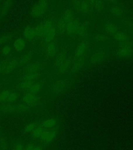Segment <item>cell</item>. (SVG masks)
<instances>
[{
  "mask_svg": "<svg viewBox=\"0 0 133 150\" xmlns=\"http://www.w3.org/2000/svg\"><path fill=\"white\" fill-rule=\"evenodd\" d=\"M41 76V72L29 73L24 74L21 77V81L23 82H34L37 81Z\"/></svg>",
  "mask_w": 133,
  "mask_h": 150,
  "instance_id": "22",
  "label": "cell"
},
{
  "mask_svg": "<svg viewBox=\"0 0 133 150\" xmlns=\"http://www.w3.org/2000/svg\"><path fill=\"white\" fill-rule=\"evenodd\" d=\"M81 24L79 19L77 18H73L67 27L65 32L68 35H76L77 29Z\"/></svg>",
  "mask_w": 133,
  "mask_h": 150,
  "instance_id": "12",
  "label": "cell"
},
{
  "mask_svg": "<svg viewBox=\"0 0 133 150\" xmlns=\"http://www.w3.org/2000/svg\"><path fill=\"white\" fill-rule=\"evenodd\" d=\"M58 52L57 45L54 42L47 43L45 47V53L49 57H53L56 56Z\"/></svg>",
  "mask_w": 133,
  "mask_h": 150,
  "instance_id": "19",
  "label": "cell"
},
{
  "mask_svg": "<svg viewBox=\"0 0 133 150\" xmlns=\"http://www.w3.org/2000/svg\"><path fill=\"white\" fill-rule=\"evenodd\" d=\"M92 10L97 12H101L104 10L106 7L105 3L99 0L87 1Z\"/></svg>",
  "mask_w": 133,
  "mask_h": 150,
  "instance_id": "20",
  "label": "cell"
},
{
  "mask_svg": "<svg viewBox=\"0 0 133 150\" xmlns=\"http://www.w3.org/2000/svg\"><path fill=\"white\" fill-rule=\"evenodd\" d=\"M30 110L31 107L23 103L0 104V112L7 114H24Z\"/></svg>",
  "mask_w": 133,
  "mask_h": 150,
  "instance_id": "1",
  "label": "cell"
},
{
  "mask_svg": "<svg viewBox=\"0 0 133 150\" xmlns=\"http://www.w3.org/2000/svg\"><path fill=\"white\" fill-rule=\"evenodd\" d=\"M23 36L28 40H33L36 38L35 28L28 27L23 31Z\"/></svg>",
  "mask_w": 133,
  "mask_h": 150,
  "instance_id": "26",
  "label": "cell"
},
{
  "mask_svg": "<svg viewBox=\"0 0 133 150\" xmlns=\"http://www.w3.org/2000/svg\"><path fill=\"white\" fill-rule=\"evenodd\" d=\"M25 146L21 142H18L14 145L13 150H24Z\"/></svg>",
  "mask_w": 133,
  "mask_h": 150,
  "instance_id": "39",
  "label": "cell"
},
{
  "mask_svg": "<svg viewBox=\"0 0 133 150\" xmlns=\"http://www.w3.org/2000/svg\"><path fill=\"white\" fill-rule=\"evenodd\" d=\"M56 36V30L54 27L50 28L49 30L47 31L44 35V40L47 43L53 42Z\"/></svg>",
  "mask_w": 133,
  "mask_h": 150,
  "instance_id": "23",
  "label": "cell"
},
{
  "mask_svg": "<svg viewBox=\"0 0 133 150\" xmlns=\"http://www.w3.org/2000/svg\"><path fill=\"white\" fill-rule=\"evenodd\" d=\"M89 43L87 41H83L80 43L75 51V57H83L89 49Z\"/></svg>",
  "mask_w": 133,
  "mask_h": 150,
  "instance_id": "16",
  "label": "cell"
},
{
  "mask_svg": "<svg viewBox=\"0 0 133 150\" xmlns=\"http://www.w3.org/2000/svg\"><path fill=\"white\" fill-rule=\"evenodd\" d=\"M73 17L74 13L72 9L67 8L65 10L57 23V29L59 33H63L65 32L68 23L74 18Z\"/></svg>",
  "mask_w": 133,
  "mask_h": 150,
  "instance_id": "2",
  "label": "cell"
},
{
  "mask_svg": "<svg viewBox=\"0 0 133 150\" xmlns=\"http://www.w3.org/2000/svg\"><path fill=\"white\" fill-rule=\"evenodd\" d=\"M106 53L103 50H99L94 52L90 57V62L93 65L100 64L105 59Z\"/></svg>",
  "mask_w": 133,
  "mask_h": 150,
  "instance_id": "11",
  "label": "cell"
},
{
  "mask_svg": "<svg viewBox=\"0 0 133 150\" xmlns=\"http://www.w3.org/2000/svg\"><path fill=\"white\" fill-rule=\"evenodd\" d=\"M110 12L113 16L117 17H121L124 14V11L121 7L116 5L112 6L110 8Z\"/></svg>",
  "mask_w": 133,
  "mask_h": 150,
  "instance_id": "29",
  "label": "cell"
},
{
  "mask_svg": "<svg viewBox=\"0 0 133 150\" xmlns=\"http://www.w3.org/2000/svg\"><path fill=\"white\" fill-rule=\"evenodd\" d=\"M85 62V57H75V61L71 64L70 70L73 74L79 72L81 69L84 66Z\"/></svg>",
  "mask_w": 133,
  "mask_h": 150,
  "instance_id": "13",
  "label": "cell"
},
{
  "mask_svg": "<svg viewBox=\"0 0 133 150\" xmlns=\"http://www.w3.org/2000/svg\"><path fill=\"white\" fill-rule=\"evenodd\" d=\"M45 145H37L34 144H29L25 146L24 150H44Z\"/></svg>",
  "mask_w": 133,
  "mask_h": 150,
  "instance_id": "34",
  "label": "cell"
},
{
  "mask_svg": "<svg viewBox=\"0 0 133 150\" xmlns=\"http://www.w3.org/2000/svg\"><path fill=\"white\" fill-rule=\"evenodd\" d=\"M0 150H8L7 141L4 137H0Z\"/></svg>",
  "mask_w": 133,
  "mask_h": 150,
  "instance_id": "36",
  "label": "cell"
},
{
  "mask_svg": "<svg viewBox=\"0 0 133 150\" xmlns=\"http://www.w3.org/2000/svg\"><path fill=\"white\" fill-rule=\"evenodd\" d=\"M13 3V1H5L4 2L2 5V6L1 8V15L3 16H4L6 15V14H7L8 12L9 11V9L11 8V7L12 6V4Z\"/></svg>",
  "mask_w": 133,
  "mask_h": 150,
  "instance_id": "31",
  "label": "cell"
},
{
  "mask_svg": "<svg viewBox=\"0 0 133 150\" xmlns=\"http://www.w3.org/2000/svg\"><path fill=\"white\" fill-rule=\"evenodd\" d=\"M41 126L45 129L54 128L59 126V122L55 118H49L41 122Z\"/></svg>",
  "mask_w": 133,
  "mask_h": 150,
  "instance_id": "18",
  "label": "cell"
},
{
  "mask_svg": "<svg viewBox=\"0 0 133 150\" xmlns=\"http://www.w3.org/2000/svg\"><path fill=\"white\" fill-rule=\"evenodd\" d=\"M17 88L19 90L27 92V93L37 94L43 88V85L41 83L34 82H23L19 83L17 86Z\"/></svg>",
  "mask_w": 133,
  "mask_h": 150,
  "instance_id": "3",
  "label": "cell"
},
{
  "mask_svg": "<svg viewBox=\"0 0 133 150\" xmlns=\"http://www.w3.org/2000/svg\"><path fill=\"white\" fill-rule=\"evenodd\" d=\"M133 52V47L131 45H122L118 50L117 54L120 57L125 58L130 56Z\"/></svg>",
  "mask_w": 133,
  "mask_h": 150,
  "instance_id": "14",
  "label": "cell"
},
{
  "mask_svg": "<svg viewBox=\"0 0 133 150\" xmlns=\"http://www.w3.org/2000/svg\"><path fill=\"white\" fill-rule=\"evenodd\" d=\"M94 39L96 42L102 43L107 41L108 37L103 34H97L95 36Z\"/></svg>",
  "mask_w": 133,
  "mask_h": 150,
  "instance_id": "35",
  "label": "cell"
},
{
  "mask_svg": "<svg viewBox=\"0 0 133 150\" xmlns=\"http://www.w3.org/2000/svg\"><path fill=\"white\" fill-rule=\"evenodd\" d=\"M32 58V54L28 52L18 59L19 66H23L29 63Z\"/></svg>",
  "mask_w": 133,
  "mask_h": 150,
  "instance_id": "28",
  "label": "cell"
},
{
  "mask_svg": "<svg viewBox=\"0 0 133 150\" xmlns=\"http://www.w3.org/2000/svg\"><path fill=\"white\" fill-rule=\"evenodd\" d=\"M42 67L43 66L41 64L37 62H34L29 64L26 66L25 67H24L22 70V73L24 75L29 73L40 72V70L42 69Z\"/></svg>",
  "mask_w": 133,
  "mask_h": 150,
  "instance_id": "15",
  "label": "cell"
},
{
  "mask_svg": "<svg viewBox=\"0 0 133 150\" xmlns=\"http://www.w3.org/2000/svg\"><path fill=\"white\" fill-rule=\"evenodd\" d=\"M26 47V42L23 38H18L13 43V47L15 51L17 52L23 51Z\"/></svg>",
  "mask_w": 133,
  "mask_h": 150,
  "instance_id": "25",
  "label": "cell"
},
{
  "mask_svg": "<svg viewBox=\"0 0 133 150\" xmlns=\"http://www.w3.org/2000/svg\"><path fill=\"white\" fill-rule=\"evenodd\" d=\"M40 122H34L29 124L23 129L24 132L26 134H31L32 131L40 125Z\"/></svg>",
  "mask_w": 133,
  "mask_h": 150,
  "instance_id": "30",
  "label": "cell"
},
{
  "mask_svg": "<svg viewBox=\"0 0 133 150\" xmlns=\"http://www.w3.org/2000/svg\"><path fill=\"white\" fill-rule=\"evenodd\" d=\"M45 129H44L41 126V123L40 125L37 127V128H35L32 132L31 133V136L33 138L35 139H39L40 137L42 135L43 131H44Z\"/></svg>",
  "mask_w": 133,
  "mask_h": 150,
  "instance_id": "32",
  "label": "cell"
},
{
  "mask_svg": "<svg viewBox=\"0 0 133 150\" xmlns=\"http://www.w3.org/2000/svg\"><path fill=\"white\" fill-rule=\"evenodd\" d=\"M53 22L51 19H48L39 24L35 28L36 38H40L43 37L47 31L53 27Z\"/></svg>",
  "mask_w": 133,
  "mask_h": 150,
  "instance_id": "9",
  "label": "cell"
},
{
  "mask_svg": "<svg viewBox=\"0 0 133 150\" xmlns=\"http://www.w3.org/2000/svg\"><path fill=\"white\" fill-rule=\"evenodd\" d=\"M67 58L66 54L63 52H61L59 53L56 57V61H55V65L56 67L58 66L61 63H62L63 61H65Z\"/></svg>",
  "mask_w": 133,
  "mask_h": 150,
  "instance_id": "33",
  "label": "cell"
},
{
  "mask_svg": "<svg viewBox=\"0 0 133 150\" xmlns=\"http://www.w3.org/2000/svg\"><path fill=\"white\" fill-rule=\"evenodd\" d=\"M2 91V86L1 85H0V92Z\"/></svg>",
  "mask_w": 133,
  "mask_h": 150,
  "instance_id": "40",
  "label": "cell"
},
{
  "mask_svg": "<svg viewBox=\"0 0 133 150\" xmlns=\"http://www.w3.org/2000/svg\"><path fill=\"white\" fill-rule=\"evenodd\" d=\"M68 87V83L65 80H57L51 84V92L52 94L57 95L63 93Z\"/></svg>",
  "mask_w": 133,
  "mask_h": 150,
  "instance_id": "10",
  "label": "cell"
},
{
  "mask_svg": "<svg viewBox=\"0 0 133 150\" xmlns=\"http://www.w3.org/2000/svg\"><path fill=\"white\" fill-rule=\"evenodd\" d=\"M12 49L9 45H5L1 49V53L4 56H8L11 54Z\"/></svg>",
  "mask_w": 133,
  "mask_h": 150,
  "instance_id": "38",
  "label": "cell"
},
{
  "mask_svg": "<svg viewBox=\"0 0 133 150\" xmlns=\"http://www.w3.org/2000/svg\"><path fill=\"white\" fill-rule=\"evenodd\" d=\"M49 6V2L43 0L37 3L31 11V15L33 18H37L42 16L46 11Z\"/></svg>",
  "mask_w": 133,
  "mask_h": 150,
  "instance_id": "6",
  "label": "cell"
},
{
  "mask_svg": "<svg viewBox=\"0 0 133 150\" xmlns=\"http://www.w3.org/2000/svg\"><path fill=\"white\" fill-rule=\"evenodd\" d=\"M71 66V63L69 59H66L62 63L56 67L57 70L60 74H64L70 69Z\"/></svg>",
  "mask_w": 133,
  "mask_h": 150,
  "instance_id": "24",
  "label": "cell"
},
{
  "mask_svg": "<svg viewBox=\"0 0 133 150\" xmlns=\"http://www.w3.org/2000/svg\"><path fill=\"white\" fill-rule=\"evenodd\" d=\"M18 66V59L10 58L3 60L0 62V75L9 74Z\"/></svg>",
  "mask_w": 133,
  "mask_h": 150,
  "instance_id": "4",
  "label": "cell"
},
{
  "mask_svg": "<svg viewBox=\"0 0 133 150\" xmlns=\"http://www.w3.org/2000/svg\"><path fill=\"white\" fill-rule=\"evenodd\" d=\"M73 8L80 13L87 14L92 11L87 1H73L71 2Z\"/></svg>",
  "mask_w": 133,
  "mask_h": 150,
  "instance_id": "8",
  "label": "cell"
},
{
  "mask_svg": "<svg viewBox=\"0 0 133 150\" xmlns=\"http://www.w3.org/2000/svg\"><path fill=\"white\" fill-rule=\"evenodd\" d=\"M18 98V94L14 91L5 90L0 92V104L14 103Z\"/></svg>",
  "mask_w": 133,
  "mask_h": 150,
  "instance_id": "5",
  "label": "cell"
},
{
  "mask_svg": "<svg viewBox=\"0 0 133 150\" xmlns=\"http://www.w3.org/2000/svg\"><path fill=\"white\" fill-rule=\"evenodd\" d=\"M12 35H5L0 37V45H4L12 39Z\"/></svg>",
  "mask_w": 133,
  "mask_h": 150,
  "instance_id": "37",
  "label": "cell"
},
{
  "mask_svg": "<svg viewBox=\"0 0 133 150\" xmlns=\"http://www.w3.org/2000/svg\"><path fill=\"white\" fill-rule=\"evenodd\" d=\"M104 30L106 33L109 35H113L119 31V28L117 25L111 22H107L105 24Z\"/></svg>",
  "mask_w": 133,
  "mask_h": 150,
  "instance_id": "21",
  "label": "cell"
},
{
  "mask_svg": "<svg viewBox=\"0 0 133 150\" xmlns=\"http://www.w3.org/2000/svg\"><path fill=\"white\" fill-rule=\"evenodd\" d=\"M115 40L122 45H131L129 38L125 33L121 31H118L115 35L113 36Z\"/></svg>",
  "mask_w": 133,
  "mask_h": 150,
  "instance_id": "17",
  "label": "cell"
},
{
  "mask_svg": "<svg viewBox=\"0 0 133 150\" xmlns=\"http://www.w3.org/2000/svg\"><path fill=\"white\" fill-rule=\"evenodd\" d=\"M0 3H1V2H0Z\"/></svg>",
  "mask_w": 133,
  "mask_h": 150,
  "instance_id": "41",
  "label": "cell"
},
{
  "mask_svg": "<svg viewBox=\"0 0 133 150\" xmlns=\"http://www.w3.org/2000/svg\"><path fill=\"white\" fill-rule=\"evenodd\" d=\"M41 98L37 94L27 93L22 98L23 103L30 107L36 106L40 104Z\"/></svg>",
  "mask_w": 133,
  "mask_h": 150,
  "instance_id": "7",
  "label": "cell"
},
{
  "mask_svg": "<svg viewBox=\"0 0 133 150\" xmlns=\"http://www.w3.org/2000/svg\"><path fill=\"white\" fill-rule=\"evenodd\" d=\"M88 33V28L85 23H81L79 27L77 29L76 35L80 38H85L87 37Z\"/></svg>",
  "mask_w": 133,
  "mask_h": 150,
  "instance_id": "27",
  "label": "cell"
}]
</instances>
